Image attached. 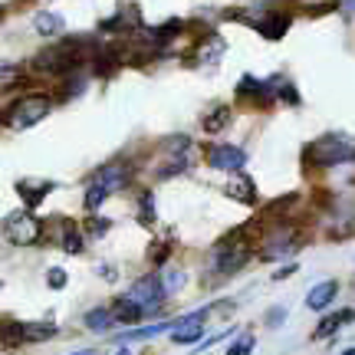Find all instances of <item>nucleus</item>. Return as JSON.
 <instances>
[{
	"label": "nucleus",
	"instance_id": "1",
	"mask_svg": "<svg viewBox=\"0 0 355 355\" xmlns=\"http://www.w3.org/2000/svg\"><path fill=\"white\" fill-rule=\"evenodd\" d=\"M132 181V168L125 165V162H112V165H105L96 171V178H92V184H89L86 191V211H99L102 204H105V198L109 194H115V191H122Z\"/></svg>",
	"mask_w": 355,
	"mask_h": 355
},
{
	"label": "nucleus",
	"instance_id": "2",
	"mask_svg": "<svg viewBox=\"0 0 355 355\" xmlns=\"http://www.w3.org/2000/svg\"><path fill=\"white\" fill-rule=\"evenodd\" d=\"M303 158L313 168L343 165V162H352L355 158V141H349L345 135H322V139H316V141H309V145H306Z\"/></svg>",
	"mask_w": 355,
	"mask_h": 355
},
{
	"label": "nucleus",
	"instance_id": "3",
	"mask_svg": "<svg viewBox=\"0 0 355 355\" xmlns=\"http://www.w3.org/2000/svg\"><path fill=\"white\" fill-rule=\"evenodd\" d=\"M53 102L46 99V96H24V99H17L7 109V115H3V122L13 128V132H24V128H33L37 122H43L46 115H50Z\"/></svg>",
	"mask_w": 355,
	"mask_h": 355
},
{
	"label": "nucleus",
	"instance_id": "4",
	"mask_svg": "<svg viewBox=\"0 0 355 355\" xmlns=\"http://www.w3.org/2000/svg\"><path fill=\"white\" fill-rule=\"evenodd\" d=\"M247 260H250V243L243 237V230H234V234H227L224 241L217 243V250H214L217 273L230 277V273H237L241 266H247Z\"/></svg>",
	"mask_w": 355,
	"mask_h": 355
},
{
	"label": "nucleus",
	"instance_id": "5",
	"mask_svg": "<svg viewBox=\"0 0 355 355\" xmlns=\"http://www.w3.org/2000/svg\"><path fill=\"white\" fill-rule=\"evenodd\" d=\"M303 247V234L296 227H290V224H283V227H277L273 234H266L263 247H260V260H286V257H293L296 250Z\"/></svg>",
	"mask_w": 355,
	"mask_h": 355
},
{
	"label": "nucleus",
	"instance_id": "6",
	"mask_svg": "<svg viewBox=\"0 0 355 355\" xmlns=\"http://www.w3.org/2000/svg\"><path fill=\"white\" fill-rule=\"evenodd\" d=\"M3 234H7V241L17 243V247H33V243H40V237H43V224H40L30 211H13V214H7V220H3Z\"/></svg>",
	"mask_w": 355,
	"mask_h": 355
},
{
	"label": "nucleus",
	"instance_id": "7",
	"mask_svg": "<svg viewBox=\"0 0 355 355\" xmlns=\"http://www.w3.org/2000/svg\"><path fill=\"white\" fill-rule=\"evenodd\" d=\"M128 300H135V303H139L141 309H148V313H162V303H165L168 296H165V290H162L158 277H141L132 283Z\"/></svg>",
	"mask_w": 355,
	"mask_h": 355
},
{
	"label": "nucleus",
	"instance_id": "8",
	"mask_svg": "<svg viewBox=\"0 0 355 355\" xmlns=\"http://www.w3.org/2000/svg\"><path fill=\"white\" fill-rule=\"evenodd\" d=\"M207 165L214 171H241L247 165V152L237 148V145H214L207 152Z\"/></svg>",
	"mask_w": 355,
	"mask_h": 355
},
{
	"label": "nucleus",
	"instance_id": "9",
	"mask_svg": "<svg viewBox=\"0 0 355 355\" xmlns=\"http://www.w3.org/2000/svg\"><path fill=\"white\" fill-rule=\"evenodd\" d=\"M254 24L257 33H263L266 40H279L286 37V30H290V13H263V17H257V20H250Z\"/></svg>",
	"mask_w": 355,
	"mask_h": 355
},
{
	"label": "nucleus",
	"instance_id": "10",
	"mask_svg": "<svg viewBox=\"0 0 355 355\" xmlns=\"http://www.w3.org/2000/svg\"><path fill=\"white\" fill-rule=\"evenodd\" d=\"M336 293H339V283H336V279H322V283H316V286L309 290L306 306H309V309H316V313H322V309H329L332 306Z\"/></svg>",
	"mask_w": 355,
	"mask_h": 355
},
{
	"label": "nucleus",
	"instance_id": "11",
	"mask_svg": "<svg viewBox=\"0 0 355 355\" xmlns=\"http://www.w3.org/2000/svg\"><path fill=\"white\" fill-rule=\"evenodd\" d=\"M17 191H20V198H24L26 211H33V207H40L43 198L53 191V184L50 181H30V178H24V181H17Z\"/></svg>",
	"mask_w": 355,
	"mask_h": 355
},
{
	"label": "nucleus",
	"instance_id": "12",
	"mask_svg": "<svg viewBox=\"0 0 355 355\" xmlns=\"http://www.w3.org/2000/svg\"><path fill=\"white\" fill-rule=\"evenodd\" d=\"M224 194H227L230 201H241V204H254L257 201V188H254V181H250L247 175H237L234 181H227Z\"/></svg>",
	"mask_w": 355,
	"mask_h": 355
},
{
	"label": "nucleus",
	"instance_id": "13",
	"mask_svg": "<svg viewBox=\"0 0 355 355\" xmlns=\"http://www.w3.org/2000/svg\"><path fill=\"white\" fill-rule=\"evenodd\" d=\"M112 313L115 322H122V326H135V322H141V316H145V309H141L135 300H128V296H122L119 303H115V309H109Z\"/></svg>",
	"mask_w": 355,
	"mask_h": 355
},
{
	"label": "nucleus",
	"instance_id": "14",
	"mask_svg": "<svg viewBox=\"0 0 355 355\" xmlns=\"http://www.w3.org/2000/svg\"><path fill=\"white\" fill-rule=\"evenodd\" d=\"M33 30H37L40 37H60V33H63V17H60V13L43 10V13L33 17Z\"/></svg>",
	"mask_w": 355,
	"mask_h": 355
},
{
	"label": "nucleus",
	"instance_id": "15",
	"mask_svg": "<svg viewBox=\"0 0 355 355\" xmlns=\"http://www.w3.org/2000/svg\"><path fill=\"white\" fill-rule=\"evenodd\" d=\"M355 319V309H349V313H336V316H326L322 322L316 326V339H332L336 332H339V326H345V322H352Z\"/></svg>",
	"mask_w": 355,
	"mask_h": 355
},
{
	"label": "nucleus",
	"instance_id": "16",
	"mask_svg": "<svg viewBox=\"0 0 355 355\" xmlns=\"http://www.w3.org/2000/svg\"><path fill=\"white\" fill-rule=\"evenodd\" d=\"M165 329H171V322H152V326H141L135 332H122V336H115V343H145V339H155V336H162Z\"/></svg>",
	"mask_w": 355,
	"mask_h": 355
},
{
	"label": "nucleus",
	"instance_id": "17",
	"mask_svg": "<svg viewBox=\"0 0 355 355\" xmlns=\"http://www.w3.org/2000/svg\"><path fill=\"white\" fill-rule=\"evenodd\" d=\"M224 50H227V43H224L220 37H211L207 43H201V46H198V63H201V66H214L217 60L224 56Z\"/></svg>",
	"mask_w": 355,
	"mask_h": 355
},
{
	"label": "nucleus",
	"instance_id": "18",
	"mask_svg": "<svg viewBox=\"0 0 355 355\" xmlns=\"http://www.w3.org/2000/svg\"><path fill=\"white\" fill-rule=\"evenodd\" d=\"M20 329H24V343H43V339L56 336L53 322H20Z\"/></svg>",
	"mask_w": 355,
	"mask_h": 355
},
{
	"label": "nucleus",
	"instance_id": "19",
	"mask_svg": "<svg viewBox=\"0 0 355 355\" xmlns=\"http://www.w3.org/2000/svg\"><path fill=\"white\" fill-rule=\"evenodd\" d=\"M66 254H83V234L73 220H63V237H60Z\"/></svg>",
	"mask_w": 355,
	"mask_h": 355
},
{
	"label": "nucleus",
	"instance_id": "20",
	"mask_svg": "<svg viewBox=\"0 0 355 355\" xmlns=\"http://www.w3.org/2000/svg\"><path fill=\"white\" fill-rule=\"evenodd\" d=\"M162 283V290H165V296H175V293L184 290V270L181 266H168L165 277L158 279Z\"/></svg>",
	"mask_w": 355,
	"mask_h": 355
},
{
	"label": "nucleus",
	"instance_id": "21",
	"mask_svg": "<svg viewBox=\"0 0 355 355\" xmlns=\"http://www.w3.org/2000/svg\"><path fill=\"white\" fill-rule=\"evenodd\" d=\"M83 322H86V329H92V332H105L115 319H112V313H109V309H89Z\"/></svg>",
	"mask_w": 355,
	"mask_h": 355
},
{
	"label": "nucleus",
	"instance_id": "22",
	"mask_svg": "<svg viewBox=\"0 0 355 355\" xmlns=\"http://www.w3.org/2000/svg\"><path fill=\"white\" fill-rule=\"evenodd\" d=\"M227 122H230V109H227V105H217L214 112L204 119V132H207V135H217V132L227 125Z\"/></svg>",
	"mask_w": 355,
	"mask_h": 355
},
{
	"label": "nucleus",
	"instance_id": "23",
	"mask_svg": "<svg viewBox=\"0 0 355 355\" xmlns=\"http://www.w3.org/2000/svg\"><path fill=\"white\" fill-rule=\"evenodd\" d=\"M201 336H204V322H194V326H184V329H171V339L181 345L201 343Z\"/></svg>",
	"mask_w": 355,
	"mask_h": 355
},
{
	"label": "nucleus",
	"instance_id": "24",
	"mask_svg": "<svg viewBox=\"0 0 355 355\" xmlns=\"http://www.w3.org/2000/svg\"><path fill=\"white\" fill-rule=\"evenodd\" d=\"M24 83V69L20 66H0V92H10Z\"/></svg>",
	"mask_w": 355,
	"mask_h": 355
},
{
	"label": "nucleus",
	"instance_id": "25",
	"mask_svg": "<svg viewBox=\"0 0 355 355\" xmlns=\"http://www.w3.org/2000/svg\"><path fill=\"white\" fill-rule=\"evenodd\" d=\"M257 349V339H254V332H243L241 339H237V343L230 345L227 349V355H250Z\"/></svg>",
	"mask_w": 355,
	"mask_h": 355
},
{
	"label": "nucleus",
	"instance_id": "26",
	"mask_svg": "<svg viewBox=\"0 0 355 355\" xmlns=\"http://www.w3.org/2000/svg\"><path fill=\"white\" fill-rule=\"evenodd\" d=\"M139 220H141V224H152V220H155V198L148 194V191L139 198Z\"/></svg>",
	"mask_w": 355,
	"mask_h": 355
},
{
	"label": "nucleus",
	"instance_id": "27",
	"mask_svg": "<svg viewBox=\"0 0 355 355\" xmlns=\"http://www.w3.org/2000/svg\"><path fill=\"white\" fill-rule=\"evenodd\" d=\"M0 339H3V345H20L24 343V329H20V322H7V326L0 329Z\"/></svg>",
	"mask_w": 355,
	"mask_h": 355
},
{
	"label": "nucleus",
	"instance_id": "28",
	"mask_svg": "<svg viewBox=\"0 0 355 355\" xmlns=\"http://www.w3.org/2000/svg\"><path fill=\"white\" fill-rule=\"evenodd\" d=\"M66 270H60V266H50V270H46V283H50V290H63L66 286Z\"/></svg>",
	"mask_w": 355,
	"mask_h": 355
},
{
	"label": "nucleus",
	"instance_id": "29",
	"mask_svg": "<svg viewBox=\"0 0 355 355\" xmlns=\"http://www.w3.org/2000/svg\"><path fill=\"white\" fill-rule=\"evenodd\" d=\"M105 230H109V220H105V217H92V224H89V234H92V237H102Z\"/></svg>",
	"mask_w": 355,
	"mask_h": 355
},
{
	"label": "nucleus",
	"instance_id": "30",
	"mask_svg": "<svg viewBox=\"0 0 355 355\" xmlns=\"http://www.w3.org/2000/svg\"><path fill=\"white\" fill-rule=\"evenodd\" d=\"M279 322H286V309H283V306H277V309L266 313V326H279Z\"/></svg>",
	"mask_w": 355,
	"mask_h": 355
},
{
	"label": "nucleus",
	"instance_id": "31",
	"mask_svg": "<svg viewBox=\"0 0 355 355\" xmlns=\"http://www.w3.org/2000/svg\"><path fill=\"white\" fill-rule=\"evenodd\" d=\"M296 270H300V266H296V263H290V266H283V270H277V277H273V279H277V283H279V279H286V277H293V273H296Z\"/></svg>",
	"mask_w": 355,
	"mask_h": 355
},
{
	"label": "nucleus",
	"instance_id": "32",
	"mask_svg": "<svg viewBox=\"0 0 355 355\" xmlns=\"http://www.w3.org/2000/svg\"><path fill=\"white\" fill-rule=\"evenodd\" d=\"M165 254H168V243H158V247H152V260H158V263L165 260Z\"/></svg>",
	"mask_w": 355,
	"mask_h": 355
},
{
	"label": "nucleus",
	"instance_id": "33",
	"mask_svg": "<svg viewBox=\"0 0 355 355\" xmlns=\"http://www.w3.org/2000/svg\"><path fill=\"white\" fill-rule=\"evenodd\" d=\"M343 13H345V17H352V13H355V0H343Z\"/></svg>",
	"mask_w": 355,
	"mask_h": 355
},
{
	"label": "nucleus",
	"instance_id": "34",
	"mask_svg": "<svg viewBox=\"0 0 355 355\" xmlns=\"http://www.w3.org/2000/svg\"><path fill=\"white\" fill-rule=\"evenodd\" d=\"M343 355H355V345H352V349H345V352Z\"/></svg>",
	"mask_w": 355,
	"mask_h": 355
},
{
	"label": "nucleus",
	"instance_id": "35",
	"mask_svg": "<svg viewBox=\"0 0 355 355\" xmlns=\"http://www.w3.org/2000/svg\"><path fill=\"white\" fill-rule=\"evenodd\" d=\"M76 355H96V352H76Z\"/></svg>",
	"mask_w": 355,
	"mask_h": 355
},
{
	"label": "nucleus",
	"instance_id": "36",
	"mask_svg": "<svg viewBox=\"0 0 355 355\" xmlns=\"http://www.w3.org/2000/svg\"><path fill=\"white\" fill-rule=\"evenodd\" d=\"M119 355H132V352H125V349H122V352H119Z\"/></svg>",
	"mask_w": 355,
	"mask_h": 355
},
{
	"label": "nucleus",
	"instance_id": "37",
	"mask_svg": "<svg viewBox=\"0 0 355 355\" xmlns=\"http://www.w3.org/2000/svg\"><path fill=\"white\" fill-rule=\"evenodd\" d=\"M0 349H7V345H3V339H0Z\"/></svg>",
	"mask_w": 355,
	"mask_h": 355
},
{
	"label": "nucleus",
	"instance_id": "38",
	"mask_svg": "<svg viewBox=\"0 0 355 355\" xmlns=\"http://www.w3.org/2000/svg\"><path fill=\"white\" fill-rule=\"evenodd\" d=\"M0 20H3V7H0Z\"/></svg>",
	"mask_w": 355,
	"mask_h": 355
}]
</instances>
